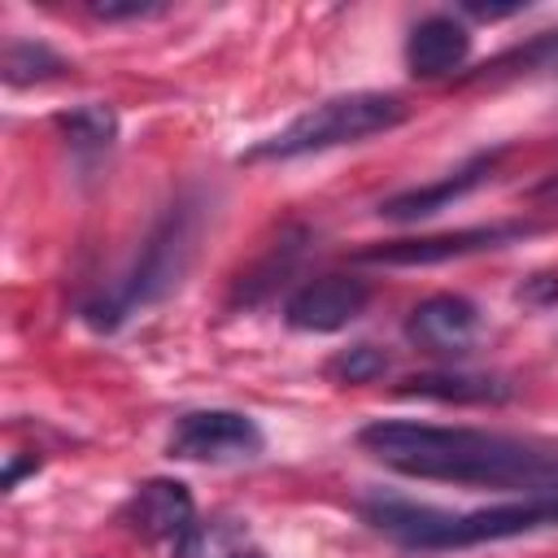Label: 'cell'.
<instances>
[{
    "label": "cell",
    "mask_w": 558,
    "mask_h": 558,
    "mask_svg": "<svg viewBox=\"0 0 558 558\" xmlns=\"http://www.w3.org/2000/svg\"><path fill=\"white\" fill-rule=\"evenodd\" d=\"M357 445L414 480L475 488H558V449L480 427H440L414 418H379L357 432Z\"/></svg>",
    "instance_id": "obj_1"
},
{
    "label": "cell",
    "mask_w": 558,
    "mask_h": 558,
    "mask_svg": "<svg viewBox=\"0 0 558 558\" xmlns=\"http://www.w3.org/2000/svg\"><path fill=\"white\" fill-rule=\"evenodd\" d=\"M362 514L375 532L410 549H471V545L558 527V493H536L523 501H501V506H480V510H458V514L436 510V506L397 501V497H371L362 501Z\"/></svg>",
    "instance_id": "obj_2"
},
{
    "label": "cell",
    "mask_w": 558,
    "mask_h": 558,
    "mask_svg": "<svg viewBox=\"0 0 558 558\" xmlns=\"http://www.w3.org/2000/svg\"><path fill=\"white\" fill-rule=\"evenodd\" d=\"M192 248H196V205L179 201V205L153 227V235L140 244V257L131 262V270H126L118 283H109L96 301L83 305V318H87L96 331L122 327L135 310L161 301V296L183 279V270H187V262H192Z\"/></svg>",
    "instance_id": "obj_3"
},
{
    "label": "cell",
    "mask_w": 558,
    "mask_h": 558,
    "mask_svg": "<svg viewBox=\"0 0 558 558\" xmlns=\"http://www.w3.org/2000/svg\"><path fill=\"white\" fill-rule=\"evenodd\" d=\"M401 122H405V100L392 96V92L331 96V100L296 113L279 135H270L257 148H248V161H292V157H305V153H323V148L371 140V135L392 131Z\"/></svg>",
    "instance_id": "obj_4"
},
{
    "label": "cell",
    "mask_w": 558,
    "mask_h": 558,
    "mask_svg": "<svg viewBox=\"0 0 558 558\" xmlns=\"http://www.w3.org/2000/svg\"><path fill=\"white\" fill-rule=\"evenodd\" d=\"M262 445V427L240 410H187L183 418H174L166 453L179 462H240L257 458Z\"/></svg>",
    "instance_id": "obj_5"
},
{
    "label": "cell",
    "mask_w": 558,
    "mask_h": 558,
    "mask_svg": "<svg viewBox=\"0 0 558 558\" xmlns=\"http://www.w3.org/2000/svg\"><path fill=\"white\" fill-rule=\"evenodd\" d=\"M532 222H484V227H462V231H440V235H414V240H384L357 253V262L375 266H436L453 257H471L484 248H506L523 235H532Z\"/></svg>",
    "instance_id": "obj_6"
},
{
    "label": "cell",
    "mask_w": 558,
    "mask_h": 558,
    "mask_svg": "<svg viewBox=\"0 0 558 558\" xmlns=\"http://www.w3.org/2000/svg\"><path fill=\"white\" fill-rule=\"evenodd\" d=\"M484 331V318H480V305L458 296V292H436L427 301H418L410 314H405V336L410 344L427 349V353H440V357H458V353H471V344L480 340Z\"/></svg>",
    "instance_id": "obj_7"
},
{
    "label": "cell",
    "mask_w": 558,
    "mask_h": 558,
    "mask_svg": "<svg viewBox=\"0 0 558 558\" xmlns=\"http://www.w3.org/2000/svg\"><path fill=\"white\" fill-rule=\"evenodd\" d=\"M366 301H371L366 279H357V275H318V279L301 283L288 296L283 318L296 331H340L366 310Z\"/></svg>",
    "instance_id": "obj_8"
},
{
    "label": "cell",
    "mask_w": 558,
    "mask_h": 558,
    "mask_svg": "<svg viewBox=\"0 0 558 558\" xmlns=\"http://www.w3.org/2000/svg\"><path fill=\"white\" fill-rule=\"evenodd\" d=\"M122 523L144 541H183L196 523V501L179 480H148L122 506Z\"/></svg>",
    "instance_id": "obj_9"
},
{
    "label": "cell",
    "mask_w": 558,
    "mask_h": 558,
    "mask_svg": "<svg viewBox=\"0 0 558 558\" xmlns=\"http://www.w3.org/2000/svg\"><path fill=\"white\" fill-rule=\"evenodd\" d=\"M493 166H497V153H480V157H471L466 166H458L453 174H445V179H436V183L405 187V192L388 196V201L379 205V214L392 218V222H414V218L440 214V209H449L453 201L471 196L480 183H488V179H493Z\"/></svg>",
    "instance_id": "obj_10"
},
{
    "label": "cell",
    "mask_w": 558,
    "mask_h": 558,
    "mask_svg": "<svg viewBox=\"0 0 558 558\" xmlns=\"http://www.w3.org/2000/svg\"><path fill=\"white\" fill-rule=\"evenodd\" d=\"M471 52V31L453 13L423 17L405 39V65L414 78H445L453 74Z\"/></svg>",
    "instance_id": "obj_11"
},
{
    "label": "cell",
    "mask_w": 558,
    "mask_h": 558,
    "mask_svg": "<svg viewBox=\"0 0 558 558\" xmlns=\"http://www.w3.org/2000/svg\"><path fill=\"white\" fill-rule=\"evenodd\" d=\"M401 397H427V401H453V405H497L510 397V384L497 375H453V371H436V375H410L401 388Z\"/></svg>",
    "instance_id": "obj_12"
},
{
    "label": "cell",
    "mask_w": 558,
    "mask_h": 558,
    "mask_svg": "<svg viewBox=\"0 0 558 558\" xmlns=\"http://www.w3.org/2000/svg\"><path fill=\"white\" fill-rule=\"evenodd\" d=\"M174 558H248V536L235 519H196L174 545Z\"/></svg>",
    "instance_id": "obj_13"
},
{
    "label": "cell",
    "mask_w": 558,
    "mask_h": 558,
    "mask_svg": "<svg viewBox=\"0 0 558 558\" xmlns=\"http://www.w3.org/2000/svg\"><path fill=\"white\" fill-rule=\"evenodd\" d=\"M57 131L65 135V144L74 153H105L118 135V118L109 105H74L65 113H57Z\"/></svg>",
    "instance_id": "obj_14"
},
{
    "label": "cell",
    "mask_w": 558,
    "mask_h": 558,
    "mask_svg": "<svg viewBox=\"0 0 558 558\" xmlns=\"http://www.w3.org/2000/svg\"><path fill=\"white\" fill-rule=\"evenodd\" d=\"M57 74H65V57H57L48 44H39V39H9L4 44V78L13 87L44 83Z\"/></svg>",
    "instance_id": "obj_15"
},
{
    "label": "cell",
    "mask_w": 558,
    "mask_h": 558,
    "mask_svg": "<svg viewBox=\"0 0 558 558\" xmlns=\"http://www.w3.org/2000/svg\"><path fill=\"white\" fill-rule=\"evenodd\" d=\"M388 366H392V357H388L384 349H375V344H353V349H340V353L327 362V375H331L336 384H371V379H379Z\"/></svg>",
    "instance_id": "obj_16"
},
{
    "label": "cell",
    "mask_w": 558,
    "mask_h": 558,
    "mask_svg": "<svg viewBox=\"0 0 558 558\" xmlns=\"http://www.w3.org/2000/svg\"><path fill=\"white\" fill-rule=\"evenodd\" d=\"M87 13L100 17V22H135V17L166 13V4H153V0H87Z\"/></svg>",
    "instance_id": "obj_17"
},
{
    "label": "cell",
    "mask_w": 558,
    "mask_h": 558,
    "mask_svg": "<svg viewBox=\"0 0 558 558\" xmlns=\"http://www.w3.org/2000/svg\"><path fill=\"white\" fill-rule=\"evenodd\" d=\"M519 301H532V305L558 301V275H536L532 283H523V288H519Z\"/></svg>",
    "instance_id": "obj_18"
},
{
    "label": "cell",
    "mask_w": 558,
    "mask_h": 558,
    "mask_svg": "<svg viewBox=\"0 0 558 558\" xmlns=\"http://www.w3.org/2000/svg\"><path fill=\"white\" fill-rule=\"evenodd\" d=\"M527 196H532V201H558V174H554V179H545V183H536Z\"/></svg>",
    "instance_id": "obj_19"
},
{
    "label": "cell",
    "mask_w": 558,
    "mask_h": 558,
    "mask_svg": "<svg viewBox=\"0 0 558 558\" xmlns=\"http://www.w3.org/2000/svg\"><path fill=\"white\" fill-rule=\"evenodd\" d=\"M248 558H262V554H253V549H248Z\"/></svg>",
    "instance_id": "obj_20"
}]
</instances>
